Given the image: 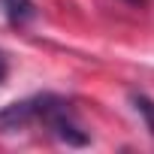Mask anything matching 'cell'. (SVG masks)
<instances>
[{"label":"cell","instance_id":"obj_1","mask_svg":"<svg viewBox=\"0 0 154 154\" xmlns=\"http://www.w3.org/2000/svg\"><path fill=\"white\" fill-rule=\"evenodd\" d=\"M36 124H45L60 142H66L72 148H82V145L91 142L88 133L79 127V121H75L69 103L60 100V97H54V94H42V109H39V121Z\"/></svg>","mask_w":154,"mask_h":154},{"label":"cell","instance_id":"obj_2","mask_svg":"<svg viewBox=\"0 0 154 154\" xmlns=\"http://www.w3.org/2000/svg\"><path fill=\"white\" fill-rule=\"evenodd\" d=\"M39 109H42V94L27 97L21 103H12L6 109H0V127L3 130H21L27 124H36L39 121Z\"/></svg>","mask_w":154,"mask_h":154},{"label":"cell","instance_id":"obj_3","mask_svg":"<svg viewBox=\"0 0 154 154\" xmlns=\"http://www.w3.org/2000/svg\"><path fill=\"white\" fill-rule=\"evenodd\" d=\"M0 6H3V12L12 24H21V21L33 18V3L30 0H0Z\"/></svg>","mask_w":154,"mask_h":154},{"label":"cell","instance_id":"obj_4","mask_svg":"<svg viewBox=\"0 0 154 154\" xmlns=\"http://www.w3.org/2000/svg\"><path fill=\"white\" fill-rule=\"evenodd\" d=\"M130 103H133V109L142 115V121H145L148 133L154 136V100H151V97H145V94H133V97H130Z\"/></svg>","mask_w":154,"mask_h":154},{"label":"cell","instance_id":"obj_5","mask_svg":"<svg viewBox=\"0 0 154 154\" xmlns=\"http://www.w3.org/2000/svg\"><path fill=\"white\" fill-rule=\"evenodd\" d=\"M6 79V60H3V54H0V82Z\"/></svg>","mask_w":154,"mask_h":154},{"label":"cell","instance_id":"obj_6","mask_svg":"<svg viewBox=\"0 0 154 154\" xmlns=\"http://www.w3.org/2000/svg\"><path fill=\"white\" fill-rule=\"evenodd\" d=\"M124 3H130V6H139V3H145V0H124Z\"/></svg>","mask_w":154,"mask_h":154}]
</instances>
